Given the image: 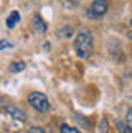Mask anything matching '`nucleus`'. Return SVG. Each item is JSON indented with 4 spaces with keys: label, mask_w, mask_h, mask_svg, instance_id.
I'll return each mask as SVG.
<instances>
[{
    "label": "nucleus",
    "mask_w": 132,
    "mask_h": 133,
    "mask_svg": "<svg viewBox=\"0 0 132 133\" xmlns=\"http://www.w3.org/2000/svg\"><path fill=\"white\" fill-rule=\"evenodd\" d=\"M108 11V3L106 2H102V0H96L91 3L90 9L87 12V15L93 18V20H99L100 17L105 15V12Z\"/></svg>",
    "instance_id": "3"
},
{
    "label": "nucleus",
    "mask_w": 132,
    "mask_h": 133,
    "mask_svg": "<svg viewBox=\"0 0 132 133\" xmlns=\"http://www.w3.org/2000/svg\"><path fill=\"white\" fill-rule=\"evenodd\" d=\"M126 124L129 127H132V109H129L128 114H126Z\"/></svg>",
    "instance_id": "11"
},
{
    "label": "nucleus",
    "mask_w": 132,
    "mask_h": 133,
    "mask_svg": "<svg viewBox=\"0 0 132 133\" xmlns=\"http://www.w3.org/2000/svg\"><path fill=\"white\" fill-rule=\"evenodd\" d=\"M27 101H29L31 106H32L33 109H37L38 112H47L49 108H50L47 97H46L44 94H41V92H32V94L27 97Z\"/></svg>",
    "instance_id": "2"
},
{
    "label": "nucleus",
    "mask_w": 132,
    "mask_h": 133,
    "mask_svg": "<svg viewBox=\"0 0 132 133\" xmlns=\"http://www.w3.org/2000/svg\"><path fill=\"white\" fill-rule=\"evenodd\" d=\"M6 112H8L12 118H15V119H20V121H25L26 119L25 112H23L21 109L15 108V106H6Z\"/></svg>",
    "instance_id": "4"
},
{
    "label": "nucleus",
    "mask_w": 132,
    "mask_h": 133,
    "mask_svg": "<svg viewBox=\"0 0 132 133\" xmlns=\"http://www.w3.org/2000/svg\"><path fill=\"white\" fill-rule=\"evenodd\" d=\"M117 127H118L120 133H131V129H129V125L124 124V123H122V121H118V123H117Z\"/></svg>",
    "instance_id": "9"
},
{
    "label": "nucleus",
    "mask_w": 132,
    "mask_h": 133,
    "mask_svg": "<svg viewBox=\"0 0 132 133\" xmlns=\"http://www.w3.org/2000/svg\"><path fill=\"white\" fill-rule=\"evenodd\" d=\"M25 68H26V64L20 61V62H12V64L9 65V71H11V73H20V71H23Z\"/></svg>",
    "instance_id": "7"
},
{
    "label": "nucleus",
    "mask_w": 132,
    "mask_h": 133,
    "mask_svg": "<svg viewBox=\"0 0 132 133\" xmlns=\"http://www.w3.org/2000/svg\"><path fill=\"white\" fill-rule=\"evenodd\" d=\"M61 133H81L77 129H74V127H70V125L64 124L61 127Z\"/></svg>",
    "instance_id": "8"
},
{
    "label": "nucleus",
    "mask_w": 132,
    "mask_h": 133,
    "mask_svg": "<svg viewBox=\"0 0 132 133\" xmlns=\"http://www.w3.org/2000/svg\"><path fill=\"white\" fill-rule=\"evenodd\" d=\"M74 47H76V53L77 56L82 59H87L91 55V50H93V35L88 29H81L77 36H76V42H74Z\"/></svg>",
    "instance_id": "1"
},
{
    "label": "nucleus",
    "mask_w": 132,
    "mask_h": 133,
    "mask_svg": "<svg viewBox=\"0 0 132 133\" xmlns=\"http://www.w3.org/2000/svg\"><path fill=\"white\" fill-rule=\"evenodd\" d=\"M5 47H9V44H8V41H2V50H5Z\"/></svg>",
    "instance_id": "13"
},
{
    "label": "nucleus",
    "mask_w": 132,
    "mask_h": 133,
    "mask_svg": "<svg viewBox=\"0 0 132 133\" xmlns=\"http://www.w3.org/2000/svg\"><path fill=\"white\" fill-rule=\"evenodd\" d=\"M29 133H46V132L43 130L41 127H32V129H31V132H29Z\"/></svg>",
    "instance_id": "12"
},
{
    "label": "nucleus",
    "mask_w": 132,
    "mask_h": 133,
    "mask_svg": "<svg viewBox=\"0 0 132 133\" xmlns=\"http://www.w3.org/2000/svg\"><path fill=\"white\" fill-rule=\"evenodd\" d=\"M131 24H132V20H131Z\"/></svg>",
    "instance_id": "14"
},
{
    "label": "nucleus",
    "mask_w": 132,
    "mask_h": 133,
    "mask_svg": "<svg viewBox=\"0 0 132 133\" xmlns=\"http://www.w3.org/2000/svg\"><path fill=\"white\" fill-rule=\"evenodd\" d=\"M18 21H20V14L17 11H12L8 15V18H6V26H8L9 29H14Z\"/></svg>",
    "instance_id": "6"
},
{
    "label": "nucleus",
    "mask_w": 132,
    "mask_h": 133,
    "mask_svg": "<svg viewBox=\"0 0 132 133\" xmlns=\"http://www.w3.org/2000/svg\"><path fill=\"white\" fill-rule=\"evenodd\" d=\"M106 132H108V121L103 118L100 121V133H106Z\"/></svg>",
    "instance_id": "10"
},
{
    "label": "nucleus",
    "mask_w": 132,
    "mask_h": 133,
    "mask_svg": "<svg viewBox=\"0 0 132 133\" xmlns=\"http://www.w3.org/2000/svg\"><path fill=\"white\" fill-rule=\"evenodd\" d=\"M33 27H35V30L38 33H44L47 30V24L43 21V18L40 15H35L33 17Z\"/></svg>",
    "instance_id": "5"
}]
</instances>
